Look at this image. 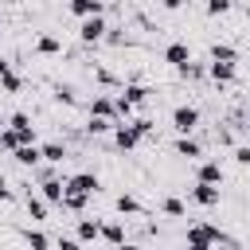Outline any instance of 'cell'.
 Wrapping results in <instances>:
<instances>
[{
    "instance_id": "cell-1",
    "label": "cell",
    "mask_w": 250,
    "mask_h": 250,
    "mask_svg": "<svg viewBox=\"0 0 250 250\" xmlns=\"http://www.w3.org/2000/svg\"><path fill=\"white\" fill-rule=\"evenodd\" d=\"M215 242H230L223 234V227H215V223H191L188 227V238H184L188 250H211Z\"/></svg>"
},
{
    "instance_id": "cell-2",
    "label": "cell",
    "mask_w": 250,
    "mask_h": 250,
    "mask_svg": "<svg viewBox=\"0 0 250 250\" xmlns=\"http://www.w3.org/2000/svg\"><path fill=\"white\" fill-rule=\"evenodd\" d=\"M62 191L90 199V195L98 191V176H94V172H74V176H66V180H62Z\"/></svg>"
},
{
    "instance_id": "cell-3",
    "label": "cell",
    "mask_w": 250,
    "mask_h": 250,
    "mask_svg": "<svg viewBox=\"0 0 250 250\" xmlns=\"http://www.w3.org/2000/svg\"><path fill=\"white\" fill-rule=\"evenodd\" d=\"M195 125H199V109H195V105H176V109H172V129H176L180 137H191Z\"/></svg>"
},
{
    "instance_id": "cell-4",
    "label": "cell",
    "mask_w": 250,
    "mask_h": 250,
    "mask_svg": "<svg viewBox=\"0 0 250 250\" xmlns=\"http://www.w3.org/2000/svg\"><path fill=\"white\" fill-rule=\"evenodd\" d=\"M27 145H35V129H4L0 133V148H8V152L27 148Z\"/></svg>"
},
{
    "instance_id": "cell-5",
    "label": "cell",
    "mask_w": 250,
    "mask_h": 250,
    "mask_svg": "<svg viewBox=\"0 0 250 250\" xmlns=\"http://www.w3.org/2000/svg\"><path fill=\"white\" fill-rule=\"evenodd\" d=\"M90 117H98V121H113V125H117L113 98H109V94H94V102H90Z\"/></svg>"
},
{
    "instance_id": "cell-6",
    "label": "cell",
    "mask_w": 250,
    "mask_h": 250,
    "mask_svg": "<svg viewBox=\"0 0 250 250\" xmlns=\"http://www.w3.org/2000/svg\"><path fill=\"white\" fill-rule=\"evenodd\" d=\"M66 12H70V16H78V20H94V16H102V12H105V4H102V0H70V4H66Z\"/></svg>"
},
{
    "instance_id": "cell-7",
    "label": "cell",
    "mask_w": 250,
    "mask_h": 250,
    "mask_svg": "<svg viewBox=\"0 0 250 250\" xmlns=\"http://www.w3.org/2000/svg\"><path fill=\"white\" fill-rule=\"evenodd\" d=\"M113 145H117L121 152H129V148H137V145H141V133L133 129V121H125V125H117V129H113Z\"/></svg>"
},
{
    "instance_id": "cell-8",
    "label": "cell",
    "mask_w": 250,
    "mask_h": 250,
    "mask_svg": "<svg viewBox=\"0 0 250 250\" xmlns=\"http://www.w3.org/2000/svg\"><path fill=\"white\" fill-rule=\"evenodd\" d=\"M39 199H43L47 207H51V203H59V207H62V180H55V176L47 172V176H43V184H39Z\"/></svg>"
},
{
    "instance_id": "cell-9",
    "label": "cell",
    "mask_w": 250,
    "mask_h": 250,
    "mask_svg": "<svg viewBox=\"0 0 250 250\" xmlns=\"http://www.w3.org/2000/svg\"><path fill=\"white\" fill-rule=\"evenodd\" d=\"M105 31H109V27H105V20H102V16H94V20H82V23H78V35H82V43H98Z\"/></svg>"
},
{
    "instance_id": "cell-10",
    "label": "cell",
    "mask_w": 250,
    "mask_h": 250,
    "mask_svg": "<svg viewBox=\"0 0 250 250\" xmlns=\"http://www.w3.org/2000/svg\"><path fill=\"white\" fill-rule=\"evenodd\" d=\"M164 62H172L176 70H184V66L191 62V51H188V43H180V39H176V43H168V47H164Z\"/></svg>"
},
{
    "instance_id": "cell-11",
    "label": "cell",
    "mask_w": 250,
    "mask_h": 250,
    "mask_svg": "<svg viewBox=\"0 0 250 250\" xmlns=\"http://www.w3.org/2000/svg\"><path fill=\"white\" fill-rule=\"evenodd\" d=\"M74 238H78V242H94V238H102V223L90 219V215H82V219L74 223Z\"/></svg>"
},
{
    "instance_id": "cell-12",
    "label": "cell",
    "mask_w": 250,
    "mask_h": 250,
    "mask_svg": "<svg viewBox=\"0 0 250 250\" xmlns=\"http://www.w3.org/2000/svg\"><path fill=\"white\" fill-rule=\"evenodd\" d=\"M195 184H211V188H219V184H223V168H219V160H203L199 172H195Z\"/></svg>"
},
{
    "instance_id": "cell-13",
    "label": "cell",
    "mask_w": 250,
    "mask_h": 250,
    "mask_svg": "<svg viewBox=\"0 0 250 250\" xmlns=\"http://www.w3.org/2000/svg\"><path fill=\"white\" fill-rule=\"evenodd\" d=\"M121 98H125V102L137 109V105H145V102L152 98V90H148V86H141V82H129V86L121 90Z\"/></svg>"
},
{
    "instance_id": "cell-14",
    "label": "cell",
    "mask_w": 250,
    "mask_h": 250,
    "mask_svg": "<svg viewBox=\"0 0 250 250\" xmlns=\"http://www.w3.org/2000/svg\"><path fill=\"white\" fill-rule=\"evenodd\" d=\"M207 74H211V82H234L238 66L234 62H207Z\"/></svg>"
},
{
    "instance_id": "cell-15",
    "label": "cell",
    "mask_w": 250,
    "mask_h": 250,
    "mask_svg": "<svg viewBox=\"0 0 250 250\" xmlns=\"http://www.w3.org/2000/svg\"><path fill=\"white\" fill-rule=\"evenodd\" d=\"M39 156H43L47 164H62V160H66V145H62V141H47V145H39Z\"/></svg>"
},
{
    "instance_id": "cell-16",
    "label": "cell",
    "mask_w": 250,
    "mask_h": 250,
    "mask_svg": "<svg viewBox=\"0 0 250 250\" xmlns=\"http://www.w3.org/2000/svg\"><path fill=\"white\" fill-rule=\"evenodd\" d=\"M191 199H195L199 207H215V203H219V188H211V184H195V188H191Z\"/></svg>"
},
{
    "instance_id": "cell-17",
    "label": "cell",
    "mask_w": 250,
    "mask_h": 250,
    "mask_svg": "<svg viewBox=\"0 0 250 250\" xmlns=\"http://www.w3.org/2000/svg\"><path fill=\"white\" fill-rule=\"evenodd\" d=\"M113 207H117V215H145V203H141L137 195H129V191H125V195H117V199H113Z\"/></svg>"
},
{
    "instance_id": "cell-18",
    "label": "cell",
    "mask_w": 250,
    "mask_h": 250,
    "mask_svg": "<svg viewBox=\"0 0 250 250\" xmlns=\"http://www.w3.org/2000/svg\"><path fill=\"white\" fill-rule=\"evenodd\" d=\"M102 238L117 250L121 242H125V223H117V219H109V223H102Z\"/></svg>"
},
{
    "instance_id": "cell-19",
    "label": "cell",
    "mask_w": 250,
    "mask_h": 250,
    "mask_svg": "<svg viewBox=\"0 0 250 250\" xmlns=\"http://www.w3.org/2000/svg\"><path fill=\"white\" fill-rule=\"evenodd\" d=\"M176 156L195 160V156H203V148H199V141H195V137H176Z\"/></svg>"
},
{
    "instance_id": "cell-20",
    "label": "cell",
    "mask_w": 250,
    "mask_h": 250,
    "mask_svg": "<svg viewBox=\"0 0 250 250\" xmlns=\"http://www.w3.org/2000/svg\"><path fill=\"white\" fill-rule=\"evenodd\" d=\"M12 160H16V164H23V168H35L43 156H39V145H27V148H16V152H12Z\"/></svg>"
},
{
    "instance_id": "cell-21",
    "label": "cell",
    "mask_w": 250,
    "mask_h": 250,
    "mask_svg": "<svg viewBox=\"0 0 250 250\" xmlns=\"http://www.w3.org/2000/svg\"><path fill=\"white\" fill-rule=\"evenodd\" d=\"M35 51H39V55H59V51H62V43H59V35L43 31V35L35 39Z\"/></svg>"
},
{
    "instance_id": "cell-22",
    "label": "cell",
    "mask_w": 250,
    "mask_h": 250,
    "mask_svg": "<svg viewBox=\"0 0 250 250\" xmlns=\"http://www.w3.org/2000/svg\"><path fill=\"white\" fill-rule=\"evenodd\" d=\"M234 59H238V51L230 43H211V62H234Z\"/></svg>"
},
{
    "instance_id": "cell-23",
    "label": "cell",
    "mask_w": 250,
    "mask_h": 250,
    "mask_svg": "<svg viewBox=\"0 0 250 250\" xmlns=\"http://www.w3.org/2000/svg\"><path fill=\"white\" fill-rule=\"evenodd\" d=\"M23 203H27V215H31V219H47V211H51L35 191H27V195H23Z\"/></svg>"
},
{
    "instance_id": "cell-24",
    "label": "cell",
    "mask_w": 250,
    "mask_h": 250,
    "mask_svg": "<svg viewBox=\"0 0 250 250\" xmlns=\"http://www.w3.org/2000/svg\"><path fill=\"white\" fill-rule=\"evenodd\" d=\"M0 90H4V94H20V90H23V78H20V74L8 66V70L0 74Z\"/></svg>"
},
{
    "instance_id": "cell-25",
    "label": "cell",
    "mask_w": 250,
    "mask_h": 250,
    "mask_svg": "<svg viewBox=\"0 0 250 250\" xmlns=\"http://www.w3.org/2000/svg\"><path fill=\"white\" fill-rule=\"evenodd\" d=\"M23 242H27L31 250H51V238H47L43 230H31V227L23 230Z\"/></svg>"
},
{
    "instance_id": "cell-26",
    "label": "cell",
    "mask_w": 250,
    "mask_h": 250,
    "mask_svg": "<svg viewBox=\"0 0 250 250\" xmlns=\"http://www.w3.org/2000/svg\"><path fill=\"white\" fill-rule=\"evenodd\" d=\"M160 211H164V215H172V219H184V199H180V195H164Z\"/></svg>"
},
{
    "instance_id": "cell-27",
    "label": "cell",
    "mask_w": 250,
    "mask_h": 250,
    "mask_svg": "<svg viewBox=\"0 0 250 250\" xmlns=\"http://www.w3.org/2000/svg\"><path fill=\"white\" fill-rule=\"evenodd\" d=\"M86 203H90V199H82V195H70V191H62V207H66V211H78V215H82V211H86Z\"/></svg>"
},
{
    "instance_id": "cell-28",
    "label": "cell",
    "mask_w": 250,
    "mask_h": 250,
    "mask_svg": "<svg viewBox=\"0 0 250 250\" xmlns=\"http://www.w3.org/2000/svg\"><path fill=\"white\" fill-rule=\"evenodd\" d=\"M8 129H35V125H31L27 113H12V117H8Z\"/></svg>"
},
{
    "instance_id": "cell-29",
    "label": "cell",
    "mask_w": 250,
    "mask_h": 250,
    "mask_svg": "<svg viewBox=\"0 0 250 250\" xmlns=\"http://www.w3.org/2000/svg\"><path fill=\"white\" fill-rule=\"evenodd\" d=\"M180 74H184V78H203V74H207V66H203V62H188Z\"/></svg>"
},
{
    "instance_id": "cell-30",
    "label": "cell",
    "mask_w": 250,
    "mask_h": 250,
    "mask_svg": "<svg viewBox=\"0 0 250 250\" xmlns=\"http://www.w3.org/2000/svg\"><path fill=\"white\" fill-rule=\"evenodd\" d=\"M86 129H90V133H113L117 125H113V121H98V117H90V125H86Z\"/></svg>"
},
{
    "instance_id": "cell-31",
    "label": "cell",
    "mask_w": 250,
    "mask_h": 250,
    "mask_svg": "<svg viewBox=\"0 0 250 250\" xmlns=\"http://www.w3.org/2000/svg\"><path fill=\"white\" fill-rule=\"evenodd\" d=\"M133 129H137L141 137H148V133H152L156 125H152V117H133Z\"/></svg>"
},
{
    "instance_id": "cell-32",
    "label": "cell",
    "mask_w": 250,
    "mask_h": 250,
    "mask_svg": "<svg viewBox=\"0 0 250 250\" xmlns=\"http://www.w3.org/2000/svg\"><path fill=\"white\" fill-rule=\"evenodd\" d=\"M223 12H230V0H211L207 4V16H223Z\"/></svg>"
},
{
    "instance_id": "cell-33",
    "label": "cell",
    "mask_w": 250,
    "mask_h": 250,
    "mask_svg": "<svg viewBox=\"0 0 250 250\" xmlns=\"http://www.w3.org/2000/svg\"><path fill=\"white\" fill-rule=\"evenodd\" d=\"M55 98H59L62 105H74V90H70V86H59V94H55Z\"/></svg>"
},
{
    "instance_id": "cell-34",
    "label": "cell",
    "mask_w": 250,
    "mask_h": 250,
    "mask_svg": "<svg viewBox=\"0 0 250 250\" xmlns=\"http://www.w3.org/2000/svg\"><path fill=\"white\" fill-rule=\"evenodd\" d=\"M55 246H59V250H82V242H78V238H66V234H62Z\"/></svg>"
},
{
    "instance_id": "cell-35",
    "label": "cell",
    "mask_w": 250,
    "mask_h": 250,
    "mask_svg": "<svg viewBox=\"0 0 250 250\" xmlns=\"http://www.w3.org/2000/svg\"><path fill=\"white\" fill-rule=\"evenodd\" d=\"M234 160H238V164H250V148H246V145H242V148H234Z\"/></svg>"
},
{
    "instance_id": "cell-36",
    "label": "cell",
    "mask_w": 250,
    "mask_h": 250,
    "mask_svg": "<svg viewBox=\"0 0 250 250\" xmlns=\"http://www.w3.org/2000/svg\"><path fill=\"white\" fill-rule=\"evenodd\" d=\"M0 199H12V191H8V184L0 180Z\"/></svg>"
},
{
    "instance_id": "cell-37",
    "label": "cell",
    "mask_w": 250,
    "mask_h": 250,
    "mask_svg": "<svg viewBox=\"0 0 250 250\" xmlns=\"http://www.w3.org/2000/svg\"><path fill=\"white\" fill-rule=\"evenodd\" d=\"M117 250H141V246H133V242H121V246H117Z\"/></svg>"
},
{
    "instance_id": "cell-38",
    "label": "cell",
    "mask_w": 250,
    "mask_h": 250,
    "mask_svg": "<svg viewBox=\"0 0 250 250\" xmlns=\"http://www.w3.org/2000/svg\"><path fill=\"white\" fill-rule=\"evenodd\" d=\"M4 129H8V121H0V133H4Z\"/></svg>"
}]
</instances>
